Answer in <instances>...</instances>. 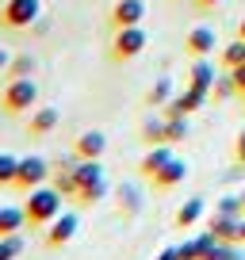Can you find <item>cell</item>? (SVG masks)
<instances>
[{
	"label": "cell",
	"instance_id": "44dd1931",
	"mask_svg": "<svg viewBox=\"0 0 245 260\" xmlns=\"http://www.w3.org/2000/svg\"><path fill=\"white\" fill-rule=\"evenodd\" d=\"M169 100H172V81H169V77H157V84L149 88L146 104H149V107H165Z\"/></svg>",
	"mask_w": 245,
	"mask_h": 260
},
{
	"label": "cell",
	"instance_id": "2e32d148",
	"mask_svg": "<svg viewBox=\"0 0 245 260\" xmlns=\"http://www.w3.org/2000/svg\"><path fill=\"white\" fill-rule=\"evenodd\" d=\"M215 65L207 61V57H192V69H188V84H196V88H203V92H211V84H215Z\"/></svg>",
	"mask_w": 245,
	"mask_h": 260
},
{
	"label": "cell",
	"instance_id": "52a82bcc",
	"mask_svg": "<svg viewBox=\"0 0 245 260\" xmlns=\"http://www.w3.org/2000/svg\"><path fill=\"white\" fill-rule=\"evenodd\" d=\"M107 153V134L104 130H84L73 138V161H100Z\"/></svg>",
	"mask_w": 245,
	"mask_h": 260
},
{
	"label": "cell",
	"instance_id": "f546056e",
	"mask_svg": "<svg viewBox=\"0 0 245 260\" xmlns=\"http://www.w3.org/2000/svg\"><path fill=\"white\" fill-rule=\"evenodd\" d=\"M234 161H237V165L245 169V130L237 134V142H234Z\"/></svg>",
	"mask_w": 245,
	"mask_h": 260
},
{
	"label": "cell",
	"instance_id": "1f68e13d",
	"mask_svg": "<svg viewBox=\"0 0 245 260\" xmlns=\"http://www.w3.org/2000/svg\"><path fill=\"white\" fill-rule=\"evenodd\" d=\"M234 73V84H237V92H245V65H237V69H230Z\"/></svg>",
	"mask_w": 245,
	"mask_h": 260
},
{
	"label": "cell",
	"instance_id": "d590c367",
	"mask_svg": "<svg viewBox=\"0 0 245 260\" xmlns=\"http://www.w3.org/2000/svg\"><path fill=\"white\" fill-rule=\"evenodd\" d=\"M241 245H245V218H241Z\"/></svg>",
	"mask_w": 245,
	"mask_h": 260
},
{
	"label": "cell",
	"instance_id": "5bb4252c",
	"mask_svg": "<svg viewBox=\"0 0 245 260\" xmlns=\"http://www.w3.org/2000/svg\"><path fill=\"white\" fill-rule=\"evenodd\" d=\"M184 50H188L192 57H207L215 50V31L211 27H192L188 39H184Z\"/></svg>",
	"mask_w": 245,
	"mask_h": 260
},
{
	"label": "cell",
	"instance_id": "603a6c76",
	"mask_svg": "<svg viewBox=\"0 0 245 260\" xmlns=\"http://www.w3.org/2000/svg\"><path fill=\"white\" fill-rule=\"evenodd\" d=\"M237 92V84H234V73L226 69V77H215V84H211V100H230Z\"/></svg>",
	"mask_w": 245,
	"mask_h": 260
},
{
	"label": "cell",
	"instance_id": "5b68a950",
	"mask_svg": "<svg viewBox=\"0 0 245 260\" xmlns=\"http://www.w3.org/2000/svg\"><path fill=\"white\" fill-rule=\"evenodd\" d=\"M142 50H146V31H142V23H138V27H122V31H115L107 54H111V61H134Z\"/></svg>",
	"mask_w": 245,
	"mask_h": 260
},
{
	"label": "cell",
	"instance_id": "ac0fdd59",
	"mask_svg": "<svg viewBox=\"0 0 245 260\" xmlns=\"http://www.w3.org/2000/svg\"><path fill=\"white\" fill-rule=\"evenodd\" d=\"M27 226V214L16 211V207H0V237H12Z\"/></svg>",
	"mask_w": 245,
	"mask_h": 260
},
{
	"label": "cell",
	"instance_id": "30bf717a",
	"mask_svg": "<svg viewBox=\"0 0 245 260\" xmlns=\"http://www.w3.org/2000/svg\"><path fill=\"white\" fill-rule=\"evenodd\" d=\"M169 161H172V149H169V142H161V146H149V153L138 161V172H142L146 180H154V176H157V172H161Z\"/></svg>",
	"mask_w": 245,
	"mask_h": 260
},
{
	"label": "cell",
	"instance_id": "d6a6232c",
	"mask_svg": "<svg viewBox=\"0 0 245 260\" xmlns=\"http://www.w3.org/2000/svg\"><path fill=\"white\" fill-rule=\"evenodd\" d=\"M8 61H12V54H8V50H0V73L8 69Z\"/></svg>",
	"mask_w": 245,
	"mask_h": 260
},
{
	"label": "cell",
	"instance_id": "7c38bea8",
	"mask_svg": "<svg viewBox=\"0 0 245 260\" xmlns=\"http://www.w3.org/2000/svg\"><path fill=\"white\" fill-rule=\"evenodd\" d=\"M184 176H188V165L180 161V157H172V161L154 176V187H157V191H172V187L184 184Z\"/></svg>",
	"mask_w": 245,
	"mask_h": 260
},
{
	"label": "cell",
	"instance_id": "8fae6325",
	"mask_svg": "<svg viewBox=\"0 0 245 260\" xmlns=\"http://www.w3.org/2000/svg\"><path fill=\"white\" fill-rule=\"evenodd\" d=\"M57 119H62L57 107H35L31 119H27V134H31V138H46L50 130L57 126Z\"/></svg>",
	"mask_w": 245,
	"mask_h": 260
},
{
	"label": "cell",
	"instance_id": "e0dca14e",
	"mask_svg": "<svg viewBox=\"0 0 245 260\" xmlns=\"http://www.w3.org/2000/svg\"><path fill=\"white\" fill-rule=\"evenodd\" d=\"M203 211H207V199H199V195L184 199V207L176 211V226H180V230H192L199 218H203Z\"/></svg>",
	"mask_w": 245,
	"mask_h": 260
},
{
	"label": "cell",
	"instance_id": "4316f807",
	"mask_svg": "<svg viewBox=\"0 0 245 260\" xmlns=\"http://www.w3.org/2000/svg\"><path fill=\"white\" fill-rule=\"evenodd\" d=\"M16 157L12 153H0V187H12V176H16Z\"/></svg>",
	"mask_w": 245,
	"mask_h": 260
},
{
	"label": "cell",
	"instance_id": "8992f818",
	"mask_svg": "<svg viewBox=\"0 0 245 260\" xmlns=\"http://www.w3.org/2000/svg\"><path fill=\"white\" fill-rule=\"evenodd\" d=\"M77 230H81V218H77V211L57 214V218L46 226V249H66V245L77 237Z\"/></svg>",
	"mask_w": 245,
	"mask_h": 260
},
{
	"label": "cell",
	"instance_id": "9c48e42d",
	"mask_svg": "<svg viewBox=\"0 0 245 260\" xmlns=\"http://www.w3.org/2000/svg\"><path fill=\"white\" fill-rule=\"evenodd\" d=\"M115 207H119L122 218H138L142 214V191L134 184H119L115 187Z\"/></svg>",
	"mask_w": 245,
	"mask_h": 260
},
{
	"label": "cell",
	"instance_id": "f1b7e54d",
	"mask_svg": "<svg viewBox=\"0 0 245 260\" xmlns=\"http://www.w3.org/2000/svg\"><path fill=\"white\" fill-rule=\"evenodd\" d=\"M176 252H180V260H203V252H199L196 237H192V241H184V245H176Z\"/></svg>",
	"mask_w": 245,
	"mask_h": 260
},
{
	"label": "cell",
	"instance_id": "cb8c5ba5",
	"mask_svg": "<svg viewBox=\"0 0 245 260\" xmlns=\"http://www.w3.org/2000/svg\"><path fill=\"white\" fill-rule=\"evenodd\" d=\"M35 73V57L31 54H16L8 61V77H31Z\"/></svg>",
	"mask_w": 245,
	"mask_h": 260
},
{
	"label": "cell",
	"instance_id": "8d00e7d4",
	"mask_svg": "<svg viewBox=\"0 0 245 260\" xmlns=\"http://www.w3.org/2000/svg\"><path fill=\"white\" fill-rule=\"evenodd\" d=\"M241 203H245V195H241Z\"/></svg>",
	"mask_w": 245,
	"mask_h": 260
},
{
	"label": "cell",
	"instance_id": "4dcf8cb0",
	"mask_svg": "<svg viewBox=\"0 0 245 260\" xmlns=\"http://www.w3.org/2000/svg\"><path fill=\"white\" fill-rule=\"evenodd\" d=\"M154 260H180V252H176V245H165V249L157 252Z\"/></svg>",
	"mask_w": 245,
	"mask_h": 260
},
{
	"label": "cell",
	"instance_id": "d4e9b609",
	"mask_svg": "<svg viewBox=\"0 0 245 260\" xmlns=\"http://www.w3.org/2000/svg\"><path fill=\"white\" fill-rule=\"evenodd\" d=\"M23 252V237L12 234V237H0V260H16Z\"/></svg>",
	"mask_w": 245,
	"mask_h": 260
},
{
	"label": "cell",
	"instance_id": "9a60e30c",
	"mask_svg": "<svg viewBox=\"0 0 245 260\" xmlns=\"http://www.w3.org/2000/svg\"><path fill=\"white\" fill-rule=\"evenodd\" d=\"M100 199H107V180L100 176V180H92L88 187H81V191L73 195V199H69V203L77 207V211H88V207H96Z\"/></svg>",
	"mask_w": 245,
	"mask_h": 260
},
{
	"label": "cell",
	"instance_id": "d6986e66",
	"mask_svg": "<svg viewBox=\"0 0 245 260\" xmlns=\"http://www.w3.org/2000/svg\"><path fill=\"white\" fill-rule=\"evenodd\" d=\"M184 138H188V115H172V119H165V142H169V146H180Z\"/></svg>",
	"mask_w": 245,
	"mask_h": 260
},
{
	"label": "cell",
	"instance_id": "3957f363",
	"mask_svg": "<svg viewBox=\"0 0 245 260\" xmlns=\"http://www.w3.org/2000/svg\"><path fill=\"white\" fill-rule=\"evenodd\" d=\"M50 172H54V169L46 165V157H39V153L19 157L16 176H12V191H19V195L35 191V187H42V184H46V176H50Z\"/></svg>",
	"mask_w": 245,
	"mask_h": 260
},
{
	"label": "cell",
	"instance_id": "484cf974",
	"mask_svg": "<svg viewBox=\"0 0 245 260\" xmlns=\"http://www.w3.org/2000/svg\"><path fill=\"white\" fill-rule=\"evenodd\" d=\"M203 260H245L241 252H237V245H230V241H219L211 252H207Z\"/></svg>",
	"mask_w": 245,
	"mask_h": 260
},
{
	"label": "cell",
	"instance_id": "7a4b0ae2",
	"mask_svg": "<svg viewBox=\"0 0 245 260\" xmlns=\"http://www.w3.org/2000/svg\"><path fill=\"white\" fill-rule=\"evenodd\" d=\"M35 100H39V84L31 77H12L0 92V111L8 115V119H19V115L35 111Z\"/></svg>",
	"mask_w": 245,
	"mask_h": 260
},
{
	"label": "cell",
	"instance_id": "277c9868",
	"mask_svg": "<svg viewBox=\"0 0 245 260\" xmlns=\"http://www.w3.org/2000/svg\"><path fill=\"white\" fill-rule=\"evenodd\" d=\"M39 16H42V0H4V8H0V27H8V31H27V27H35Z\"/></svg>",
	"mask_w": 245,
	"mask_h": 260
},
{
	"label": "cell",
	"instance_id": "4fadbf2b",
	"mask_svg": "<svg viewBox=\"0 0 245 260\" xmlns=\"http://www.w3.org/2000/svg\"><path fill=\"white\" fill-rule=\"evenodd\" d=\"M207 230H211L219 241L241 245V218H230V214H215V218L207 222Z\"/></svg>",
	"mask_w": 245,
	"mask_h": 260
},
{
	"label": "cell",
	"instance_id": "ba28073f",
	"mask_svg": "<svg viewBox=\"0 0 245 260\" xmlns=\"http://www.w3.org/2000/svg\"><path fill=\"white\" fill-rule=\"evenodd\" d=\"M142 16H146V4H142V0H119V4L107 12V23H111V31H122V27H138Z\"/></svg>",
	"mask_w": 245,
	"mask_h": 260
},
{
	"label": "cell",
	"instance_id": "6da1fadb",
	"mask_svg": "<svg viewBox=\"0 0 245 260\" xmlns=\"http://www.w3.org/2000/svg\"><path fill=\"white\" fill-rule=\"evenodd\" d=\"M62 203H66V195L57 191L54 184H42V187H35V191H27V199H23V214H27V226H35V230H42V226H50V222L62 214Z\"/></svg>",
	"mask_w": 245,
	"mask_h": 260
},
{
	"label": "cell",
	"instance_id": "ffe728a7",
	"mask_svg": "<svg viewBox=\"0 0 245 260\" xmlns=\"http://www.w3.org/2000/svg\"><path fill=\"white\" fill-rule=\"evenodd\" d=\"M138 134H142L146 146H161V142H165V115H161V119H146Z\"/></svg>",
	"mask_w": 245,
	"mask_h": 260
},
{
	"label": "cell",
	"instance_id": "e575fe53",
	"mask_svg": "<svg viewBox=\"0 0 245 260\" xmlns=\"http://www.w3.org/2000/svg\"><path fill=\"white\" fill-rule=\"evenodd\" d=\"M237 35H241V39H245V19H241V27H237Z\"/></svg>",
	"mask_w": 245,
	"mask_h": 260
},
{
	"label": "cell",
	"instance_id": "7402d4cb",
	"mask_svg": "<svg viewBox=\"0 0 245 260\" xmlns=\"http://www.w3.org/2000/svg\"><path fill=\"white\" fill-rule=\"evenodd\" d=\"M222 65H226V69H237V65H245V39H241V35H237V39L230 42L226 50H222Z\"/></svg>",
	"mask_w": 245,
	"mask_h": 260
},
{
	"label": "cell",
	"instance_id": "836d02e7",
	"mask_svg": "<svg viewBox=\"0 0 245 260\" xmlns=\"http://www.w3.org/2000/svg\"><path fill=\"white\" fill-rule=\"evenodd\" d=\"M196 8H215V4H222V0H192Z\"/></svg>",
	"mask_w": 245,
	"mask_h": 260
},
{
	"label": "cell",
	"instance_id": "83f0119b",
	"mask_svg": "<svg viewBox=\"0 0 245 260\" xmlns=\"http://www.w3.org/2000/svg\"><path fill=\"white\" fill-rule=\"evenodd\" d=\"M219 214H230V218H245V203H241V195H237V199H222V203H219Z\"/></svg>",
	"mask_w": 245,
	"mask_h": 260
}]
</instances>
